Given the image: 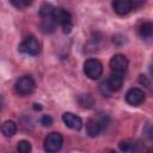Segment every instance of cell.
<instances>
[{"label": "cell", "mask_w": 153, "mask_h": 153, "mask_svg": "<svg viewBox=\"0 0 153 153\" xmlns=\"http://www.w3.org/2000/svg\"><path fill=\"white\" fill-rule=\"evenodd\" d=\"M62 143H63L62 135L57 131H53L45 136L44 142H43V147H44V151L47 153H56L61 149Z\"/></svg>", "instance_id": "cell-1"}, {"label": "cell", "mask_w": 153, "mask_h": 153, "mask_svg": "<svg viewBox=\"0 0 153 153\" xmlns=\"http://www.w3.org/2000/svg\"><path fill=\"white\" fill-rule=\"evenodd\" d=\"M84 73L87 78L96 80L103 74V65L97 59H87L84 62Z\"/></svg>", "instance_id": "cell-2"}, {"label": "cell", "mask_w": 153, "mask_h": 153, "mask_svg": "<svg viewBox=\"0 0 153 153\" xmlns=\"http://www.w3.org/2000/svg\"><path fill=\"white\" fill-rule=\"evenodd\" d=\"M35 87H36V84H35V80L32 79V76L30 75H23L20 76L16 84H14V88H16V92L20 96H27V94H31L33 91H35Z\"/></svg>", "instance_id": "cell-3"}, {"label": "cell", "mask_w": 153, "mask_h": 153, "mask_svg": "<svg viewBox=\"0 0 153 153\" xmlns=\"http://www.w3.org/2000/svg\"><path fill=\"white\" fill-rule=\"evenodd\" d=\"M39 43L38 41L33 37V36H29L26 37L20 44H19V51L20 53H24V54H27V55H31V56H36L39 54Z\"/></svg>", "instance_id": "cell-4"}, {"label": "cell", "mask_w": 153, "mask_h": 153, "mask_svg": "<svg viewBox=\"0 0 153 153\" xmlns=\"http://www.w3.org/2000/svg\"><path fill=\"white\" fill-rule=\"evenodd\" d=\"M128 59L122 55V54H116L111 57L110 62H109V66L112 71V73H116V74H121L123 75L127 69H128Z\"/></svg>", "instance_id": "cell-5"}, {"label": "cell", "mask_w": 153, "mask_h": 153, "mask_svg": "<svg viewBox=\"0 0 153 153\" xmlns=\"http://www.w3.org/2000/svg\"><path fill=\"white\" fill-rule=\"evenodd\" d=\"M126 102L131 106H139L145 102V92L139 87H131L126 93Z\"/></svg>", "instance_id": "cell-6"}, {"label": "cell", "mask_w": 153, "mask_h": 153, "mask_svg": "<svg viewBox=\"0 0 153 153\" xmlns=\"http://www.w3.org/2000/svg\"><path fill=\"white\" fill-rule=\"evenodd\" d=\"M62 121L68 128L73 130H80L82 127V120L73 112H65L62 115Z\"/></svg>", "instance_id": "cell-7"}, {"label": "cell", "mask_w": 153, "mask_h": 153, "mask_svg": "<svg viewBox=\"0 0 153 153\" xmlns=\"http://www.w3.org/2000/svg\"><path fill=\"white\" fill-rule=\"evenodd\" d=\"M111 5H112L114 11L120 16L128 14L134 8L133 1H129V0H115V1H112Z\"/></svg>", "instance_id": "cell-8"}, {"label": "cell", "mask_w": 153, "mask_h": 153, "mask_svg": "<svg viewBox=\"0 0 153 153\" xmlns=\"http://www.w3.org/2000/svg\"><path fill=\"white\" fill-rule=\"evenodd\" d=\"M103 129H104V127H103V124L100 123V121L98 118H90L86 122V133L91 137L98 136Z\"/></svg>", "instance_id": "cell-9"}, {"label": "cell", "mask_w": 153, "mask_h": 153, "mask_svg": "<svg viewBox=\"0 0 153 153\" xmlns=\"http://www.w3.org/2000/svg\"><path fill=\"white\" fill-rule=\"evenodd\" d=\"M54 20L56 24H60L61 26L66 25V24H69L72 23V16L71 13L65 10V8H55V12H54Z\"/></svg>", "instance_id": "cell-10"}, {"label": "cell", "mask_w": 153, "mask_h": 153, "mask_svg": "<svg viewBox=\"0 0 153 153\" xmlns=\"http://www.w3.org/2000/svg\"><path fill=\"white\" fill-rule=\"evenodd\" d=\"M108 82H109V86H110V88L112 90V92H116V91L121 90V87H122V84H123V75L112 73V74L108 78Z\"/></svg>", "instance_id": "cell-11"}, {"label": "cell", "mask_w": 153, "mask_h": 153, "mask_svg": "<svg viewBox=\"0 0 153 153\" xmlns=\"http://www.w3.org/2000/svg\"><path fill=\"white\" fill-rule=\"evenodd\" d=\"M16 131H17V124H16V122H13L11 120H7V121H5L2 123V126H1V133L6 137L13 136L16 134Z\"/></svg>", "instance_id": "cell-12"}, {"label": "cell", "mask_w": 153, "mask_h": 153, "mask_svg": "<svg viewBox=\"0 0 153 153\" xmlns=\"http://www.w3.org/2000/svg\"><path fill=\"white\" fill-rule=\"evenodd\" d=\"M55 20L54 18H45V19H42L41 22V31L43 33H51L55 31Z\"/></svg>", "instance_id": "cell-13"}, {"label": "cell", "mask_w": 153, "mask_h": 153, "mask_svg": "<svg viewBox=\"0 0 153 153\" xmlns=\"http://www.w3.org/2000/svg\"><path fill=\"white\" fill-rule=\"evenodd\" d=\"M78 103L80 104V106L85 108V109H91L94 105V98L91 94H80L78 97Z\"/></svg>", "instance_id": "cell-14"}, {"label": "cell", "mask_w": 153, "mask_h": 153, "mask_svg": "<svg viewBox=\"0 0 153 153\" xmlns=\"http://www.w3.org/2000/svg\"><path fill=\"white\" fill-rule=\"evenodd\" d=\"M54 12H55V7L50 4H43L39 8V16L42 19H45V18H53L54 17Z\"/></svg>", "instance_id": "cell-15"}, {"label": "cell", "mask_w": 153, "mask_h": 153, "mask_svg": "<svg viewBox=\"0 0 153 153\" xmlns=\"http://www.w3.org/2000/svg\"><path fill=\"white\" fill-rule=\"evenodd\" d=\"M139 33H140V36L143 37V38L151 37L152 33H153V23L146 22V23L141 24V26H140V29H139Z\"/></svg>", "instance_id": "cell-16"}, {"label": "cell", "mask_w": 153, "mask_h": 153, "mask_svg": "<svg viewBox=\"0 0 153 153\" xmlns=\"http://www.w3.org/2000/svg\"><path fill=\"white\" fill-rule=\"evenodd\" d=\"M18 153H30L31 152V143L27 140H20L17 145Z\"/></svg>", "instance_id": "cell-17"}, {"label": "cell", "mask_w": 153, "mask_h": 153, "mask_svg": "<svg viewBox=\"0 0 153 153\" xmlns=\"http://www.w3.org/2000/svg\"><path fill=\"white\" fill-rule=\"evenodd\" d=\"M99 91H100V93H102L104 97H110V96L114 93L112 90H111L110 86H109L108 79H106V80H103V81L99 84Z\"/></svg>", "instance_id": "cell-18"}, {"label": "cell", "mask_w": 153, "mask_h": 153, "mask_svg": "<svg viewBox=\"0 0 153 153\" xmlns=\"http://www.w3.org/2000/svg\"><path fill=\"white\" fill-rule=\"evenodd\" d=\"M118 146H120V149H121L122 152H124V153L130 152V151L133 149V143H131V142H129V141H127V140L121 141V142L118 143Z\"/></svg>", "instance_id": "cell-19"}, {"label": "cell", "mask_w": 153, "mask_h": 153, "mask_svg": "<svg viewBox=\"0 0 153 153\" xmlns=\"http://www.w3.org/2000/svg\"><path fill=\"white\" fill-rule=\"evenodd\" d=\"M11 2H12V5H14L16 7L22 8V7H25V6L31 5L32 1H31V0H12Z\"/></svg>", "instance_id": "cell-20"}, {"label": "cell", "mask_w": 153, "mask_h": 153, "mask_svg": "<svg viewBox=\"0 0 153 153\" xmlns=\"http://www.w3.org/2000/svg\"><path fill=\"white\" fill-rule=\"evenodd\" d=\"M41 124L44 126V127H49L53 124V117L49 116V115H43L41 117Z\"/></svg>", "instance_id": "cell-21"}, {"label": "cell", "mask_w": 153, "mask_h": 153, "mask_svg": "<svg viewBox=\"0 0 153 153\" xmlns=\"http://www.w3.org/2000/svg\"><path fill=\"white\" fill-rule=\"evenodd\" d=\"M145 135L148 139H153V126H147L145 128Z\"/></svg>", "instance_id": "cell-22"}, {"label": "cell", "mask_w": 153, "mask_h": 153, "mask_svg": "<svg viewBox=\"0 0 153 153\" xmlns=\"http://www.w3.org/2000/svg\"><path fill=\"white\" fill-rule=\"evenodd\" d=\"M72 27H73V24H72V23L63 25V26H62V31H63V33H69V32L72 31Z\"/></svg>", "instance_id": "cell-23"}, {"label": "cell", "mask_w": 153, "mask_h": 153, "mask_svg": "<svg viewBox=\"0 0 153 153\" xmlns=\"http://www.w3.org/2000/svg\"><path fill=\"white\" fill-rule=\"evenodd\" d=\"M139 81H140L141 84H143L145 86H149V80H148V78H147L146 75H140Z\"/></svg>", "instance_id": "cell-24"}, {"label": "cell", "mask_w": 153, "mask_h": 153, "mask_svg": "<svg viewBox=\"0 0 153 153\" xmlns=\"http://www.w3.org/2000/svg\"><path fill=\"white\" fill-rule=\"evenodd\" d=\"M33 109H35V110H42V105L35 103V104H33Z\"/></svg>", "instance_id": "cell-25"}, {"label": "cell", "mask_w": 153, "mask_h": 153, "mask_svg": "<svg viewBox=\"0 0 153 153\" xmlns=\"http://www.w3.org/2000/svg\"><path fill=\"white\" fill-rule=\"evenodd\" d=\"M147 153H153V147H152V148H149V149L147 151Z\"/></svg>", "instance_id": "cell-26"}, {"label": "cell", "mask_w": 153, "mask_h": 153, "mask_svg": "<svg viewBox=\"0 0 153 153\" xmlns=\"http://www.w3.org/2000/svg\"><path fill=\"white\" fill-rule=\"evenodd\" d=\"M109 153H117V152H116V151H110Z\"/></svg>", "instance_id": "cell-27"}]
</instances>
